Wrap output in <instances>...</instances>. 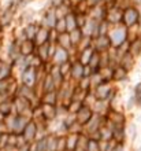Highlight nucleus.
<instances>
[{
  "instance_id": "nucleus-5",
  "label": "nucleus",
  "mask_w": 141,
  "mask_h": 151,
  "mask_svg": "<svg viewBox=\"0 0 141 151\" xmlns=\"http://www.w3.org/2000/svg\"><path fill=\"white\" fill-rule=\"evenodd\" d=\"M66 58H67V54H66V51H63V50H60V51H58V52H56L55 59L58 60V62H66Z\"/></svg>"
},
{
  "instance_id": "nucleus-6",
  "label": "nucleus",
  "mask_w": 141,
  "mask_h": 151,
  "mask_svg": "<svg viewBox=\"0 0 141 151\" xmlns=\"http://www.w3.org/2000/svg\"><path fill=\"white\" fill-rule=\"evenodd\" d=\"M74 77H81V76H82V65H75L74 66Z\"/></svg>"
},
{
  "instance_id": "nucleus-2",
  "label": "nucleus",
  "mask_w": 141,
  "mask_h": 151,
  "mask_svg": "<svg viewBox=\"0 0 141 151\" xmlns=\"http://www.w3.org/2000/svg\"><path fill=\"white\" fill-rule=\"evenodd\" d=\"M34 81H36V74H34V72H33L31 69L26 70V72L24 73V83L26 84V87H31V85L34 84Z\"/></svg>"
},
{
  "instance_id": "nucleus-1",
  "label": "nucleus",
  "mask_w": 141,
  "mask_h": 151,
  "mask_svg": "<svg viewBox=\"0 0 141 151\" xmlns=\"http://www.w3.org/2000/svg\"><path fill=\"white\" fill-rule=\"evenodd\" d=\"M123 19H125V24L129 25V26L130 25H134L138 19L137 11H136L134 8H127L125 11V14H123Z\"/></svg>"
},
{
  "instance_id": "nucleus-7",
  "label": "nucleus",
  "mask_w": 141,
  "mask_h": 151,
  "mask_svg": "<svg viewBox=\"0 0 141 151\" xmlns=\"http://www.w3.org/2000/svg\"><path fill=\"white\" fill-rule=\"evenodd\" d=\"M84 111H86V109H85V107H82V109H81V110H79L78 113H79V114H82ZM88 119H89V117H86V115H84L82 118H81V122H86Z\"/></svg>"
},
{
  "instance_id": "nucleus-8",
  "label": "nucleus",
  "mask_w": 141,
  "mask_h": 151,
  "mask_svg": "<svg viewBox=\"0 0 141 151\" xmlns=\"http://www.w3.org/2000/svg\"><path fill=\"white\" fill-rule=\"evenodd\" d=\"M136 93H137V96H141V83L136 87Z\"/></svg>"
},
{
  "instance_id": "nucleus-3",
  "label": "nucleus",
  "mask_w": 141,
  "mask_h": 151,
  "mask_svg": "<svg viewBox=\"0 0 141 151\" xmlns=\"http://www.w3.org/2000/svg\"><path fill=\"white\" fill-rule=\"evenodd\" d=\"M34 133H36V125H33V124H29L28 127L24 129V136L26 137V140H31Z\"/></svg>"
},
{
  "instance_id": "nucleus-4",
  "label": "nucleus",
  "mask_w": 141,
  "mask_h": 151,
  "mask_svg": "<svg viewBox=\"0 0 141 151\" xmlns=\"http://www.w3.org/2000/svg\"><path fill=\"white\" fill-rule=\"evenodd\" d=\"M112 40H114V44H121L123 40H125V32H122L121 29L119 30H115L112 33Z\"/></svg>"
}]
</instances>
